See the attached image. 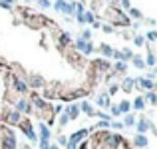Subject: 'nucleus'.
Wrapping results in <instances>:
<instances>
[{
  "instance_id": "22",
  "label": "nucleus",
  "mask_w": 157,
  "mask_h": 149,
  "mask_svg": "<svg viewBox=\"0 0 157 149\" xmlns=\"http://www.w3.org/2000/svg\"><path fill=\"white\" fill-rule=\"evenodd\" d=\"M147 64H149V66H153V64H155V58H153V56H149V58H147Z\"/></svg>"
},
{
  "instance_id": "25",
  "label": "nucleus",
  "mask_w": 157,
  "mask_h": 149,
  "mask_svg": "<svg viewBox=\"0 0 157 149\" xmlns=\"http://www.w3.org/2000/svg\"><path fill=\"white\" fill-rule=\"evenodd\" d=\"M135 44H137V46H141V44H143V38L137 36V38H135Z\"/></svg>"
},
{
  "instance_id": "5",
  "label": "nucleus",
  "mask_w": 157,
  "mask_h": 149,
  "mask_svg": "<svg viewBox=\"0 0 157 149\" xmlns=\"http://www.w3.org/2000/svg\"><path fill=\"white\" fill-rule=\"evenodd\" d=\"M14 145H16L14 137H6L4 139V149H14Z\"/></svg>"
},
{
  "instance_id": "26",
  "label": "nucleus",
  "mask_w": 157,
  "mask_h": 149,
  "mask_svg": "<svg viewBox=\"0 0 157 149\" xmlns=\"http://www.w3.org/2000/svg\"><path fill=\"white\" fill-rule=\"evenodd\" d=\"M68 42H70V38H68V34H64L62 36V44H68Z\"/></svg>"
},
{
  "instance_id": "1",
  "label": "nucleus",
  "mask_w": 157,
  "mask_h": 149,
  "mask_svg": "<svg viewBox=\"0 0 157 149\" xmlns=\"http://www.w3.org/2000/svg\"><path fill=\"white\" fill-rule=\"evenodd\" d=\"M86 133H88L86 129H82V131H76V133L72 135V139H70V143H68V149H76V143H78V141L82 139V137H84V135H86Z\"/></svg>"
},
{
  "instance_id": "8",
  "label": "nucleus",
  "mask_w": 157,
  "mask_h": 149,
  "mask_svg": "<svg viewBox=\"0 0 157 149\" xmlns=\"http://www.w3.org/2000/svg\"><path fill=\"white\" fill-rule=\"evenodd\" d=\"M68 113H70L68 117H78V108H76V106H72V108L68 110Z\"/></svg>"
},
{
  "instance_id": "23",
  "label": "nucleus",
  "mask_w": 157,
  "mask_h": 149,
  "mask_svg": "<svg viewBox=\"0 0 157 149\" xmlns=\"http://www.w3.org/2000/svg\"><path fill=\"white\" fill-rule=\"evenodd\" d=\"M125 123H127V125H131V123H133V117H131V115H127V117H125Z\"/></svg>"
},
{
  "instance_id": "13",
  "label": "nucleus",
  "mask_w": 157,
  "mask_h": 149,
  "mask_svg": "<svg viewBox=\"0 0 157 149\" xmlns=\"http://www.w3.org/2000/svg\"><path fill=\"white\" fill-rule=\"evenodd\" d=\"M118 110H119V112H127V110H129V104H127V102H123V104L119 106Z\"/></svg>"
},
{
  "instance_id": "16",
  "label": "nucleus",
  "mask_w": 157,
  "mask_h": 149,
  "mask_svg": "<svg viewBox=\"0 0 157 149\" xmlns=\"http://www.w3.org/2000/svg\"><path fill=\"white\" fill-rule=\"evenodd\" d=\"M82 110H84V112H88V113H92V108H90V104H86V102L82 104Z\"/></svg>"
},
{
  "instance_id": "14",
  "label": "nucleus",
  "mask_w": 157,
  "mask_h": 149,
  "mask_svg": "<svg viewBox=\"0 0 157 149\" xmlns=\"http://www.w3.org/2000/svg\"><path fill=\"white\" fill-rule=\"evenodd\" d=\"M131 84H133V80H125V84H123V88H125V90L129 92V90H131Z\"/></svg>"
},
{
  "instance_id": "4",
  "label": "nucleus",
  "mask_w": 157,
  "mask_h": 149,
  "mask_svg": "<svg viewBox=\"0 0 157 149\" xmlns=\"http://www.w3.org/2000/svg\"><path fill=\"white\" fill-rule=\"evenodd\" d=\"M40 131H42V141H48V137H50V129L42 123V125H40Z\"/></svg>"
},
{
  "instance_id": "19",
  "label": "nucleus",
  "mask_w": 157,
  "mask_h": 149,
  "mask_svg": "<svg viewBox=\"0 0 157 149\" xmlns=\"http://www.w3.org/2000/svg\"><path fill=\"white\" fill-rule=\"evenodd\" d=\"M137 127H139V131H145V129H147V123H145V121H139Z\"/></svg>"
},
{
  "instance_id": "2",
  "label": "nucleus",
  "mask_w": 157,
  "mask_h": 149,
  "mask_svg": "<svg viewBox=\"0 0 157 149\" xmlns=\"http://www.w3.org/2000/svg\"><path fill=\"white\" fill-rule=\"evenodd\" d=\"M56 10H60V12H68V14H70L74 8H72L70 4H66V2H62V0H58V2H56Z\"/></svg>"
},
{
  "instance_id": "17",
  "label": "nucleus",
  "mask_w": 157,
  "mask_h": 149,
  "mask_svg": "<svg viewBox=\"0 0 157 149\" xmlns=\"http://www.w3.org/2000/svg\"><path fill=\"white\" fill-rule=\"evenodd\" d=\"M102 50H104V54H106V56H112V52H114V50H112V48H108V46H104Z\"/></svg>"
},
{
  "instance_id": "27",
  "label": "nucleus",
  "mask_w": 157,
  "mask_h": 149,
  "mask_svg": "<svg viewBox=\"0 0 157 149\" xmlns=\"http://www.w3.org/2000/svg\"><path fill=\"white\" fill-rule=\"evenodd\" d=\"M147 38H149V40H155L157 34H155V32H149V34H147Z\"/></svg>"
},
{
  "instance_id": "24",
  "label": "nucleus",
  "mask_w": 157,
  "mask_h": 149,
  "mask_svg": "<svg viewBox=\"0 0 157 149\" xmlns=\"http://www.w3.org/2000/svg\"><path fill=\"white\" fill-rule=\"evenodd\" d=\"M147 98H149V102H151V104H155V102H157V100H155V94H149Z\"/></svg>"
},
{
  "instance_id": "6",
  "label": "nucleus",
  "mask_w": 157,
  "mask_h": 149,
  "mask_svg": "<svg viewBox=\"0 0 157 149\" xmlns=\"http://www.w3.org/2000/svg\"><path fill=\"white\" fill-rule=\"evenodd\" d=\"M135 145H139V147H145V145H147V139H145L143 135H137V137H135Z\"/></svg>"
},
{
  "instance_id": "18",
  "label": "nucleus",
  "mask_w": 157,
  "mask_h": 149,
  "mask_svg": "<svg viewBox=\"0 0 157 149\" xmlns=\"http://www.w3.org/2000/svg\"><path fill=\"white\" fill-rule=\"evenodd\" d=\"M133 64H135V66H137V68H143V62H141V60H139V58H133Z\"/></svg>"
},
{
  "instance_id": "28",
  "label": "nucleus",
  "mask_w": 157,
  "mask_h": 149,
  "mask_svg": "<svg viewBox=\"0 0 157 149\" xmlns=\"http://www.w3.org/2000/svg\"><path fill=\"white\" fill-rule=\"evenodd\" d=\"M60 123L64 125V123H68V115H62V119H60Z\"/></svg>"
},
{
  "instance_id": "11",
  "label": "nucleus",
  "mask_w": 157,
  "mask_h": 149,
  "mask_svg": "<svg viewBox=\"0 0 157 149\" xmlns=\"http://www.w3.org/2000/svg\"><path fill=\"white\" fill-rule=\"evenodd\" d=\"M8 119H10V123H16V121L20 119V115H18V113L14 112V113H10V117H8Z\"/></svg>"
},
{
  "instance_id": "20",
  "label": "nucleus",
  "mask_w": 157,
  "mask_h": 149,
  "mask_svg": "<svg viewBox=\"0 0 157 149\" xmlns=\"http://www.w3.org/2000/svg\"><path fill=\"white\" fill-rule=\"evenodd\" d=\"M32 86H42V80L40 78H32Z\"/></svg>"
},
{
  "instance_id": "9",
  "label": "nucleus",
  "mask_w": 157,
  "mask_h": 149,
  "mask_svg": "<svg viewBox=\"0 0 157 149\" xmlns=\"http://www.w3.org/2000/svg\"><path fill=\"white\" fill-rule=\"evenodd\" d=\"M14 84H16V88H18V92H26V86L20 82V80H14Z\"/></svg>"
},
{
  "instance_id": "3",
  "label": "nucleus",
  "mask_w": 157,
  "mask_h": 149,
  "mask_svg": "<svg viewBox=\"0 0 157 149\" xmlns=\"http://www.w3.org/2000/svg\"><path fill=\"white\" fill-rule=\"evenodd\" d=\"M78 48H80V50H84L86 54H90V52H92V46H90V44H86L84 40H78Z\"/></svg>"
},
{
  "instance_id": "21",
  "label": "nucleus",
  "mask_w": 157,
  "mask_h": 149,
  "mask_svg": "<svg viewBox=\"0 0 157 149\" xmlns=\"http://www.w3.org/2000/svg\"><path fill=\"white\" fill-rule=\"evenodd\" d=\"M26 108H28L26 102H20V104H18V110H26Z\"/></svg>"
},
{
  "instance_id": "12",
  "label": "nucleus",
  "mask_w": 157,
  "mask_h": 149,
  "mask_svg": "<svg viewBox=\"0 0 157 149\" xmlns=\"http://www.w3.org/2000/svg\"><path fill=\"white\" fill-rule=\"evenodd\" d=\"M26 135H28L30 139H36V133L32 131V127H26Z\"/></svg>"
},
{
  "instance_id": "7",
  "label": "nucleus",
  "mask_w": 157,
  "mask_h": 149,
  "mask_svg": "<svg viewBox=\"0 0 157 149\" xmlns=\"http://www.w3.org/2000/svg\"><path fill=\"white\" fill-rule=\"evenodd\" d=\"M139 84H141L143 88H147V90H151V88H153V84H151V80H139Z\"/></svg>"
},
{
  "instance_id": "10",
  "label": "nucleus",
  "mask_w": 157,
  "mask_h": 149,
  "mask_svg": "<svg viewBox=\"0 0 157 149\" xmlns=\"http://www.w3.org/2000/svg\"><path fill=\"white\" fill-rule=\"evenodd\" d=\"M133 108H135V110H141V108H143V100H141V98H137V100H135V104H133Z\"/></svg>"
},
{
  "instance_id": "15",
  "label": "nucleus",
  "mask_w": 157,
  "mask_h": 149,
  "mask_svg": "<svg viewBox=\"0 0 157 149\" xmlns=\"http://www.w3.org/2000/svg\"><path fill=\"white\" fill-rule=\"evenodd\" d=\"M98 104L106 108V106H108V98H106V96H104V98H100V100H98Z\"/></svg>"
}]
</instances>
